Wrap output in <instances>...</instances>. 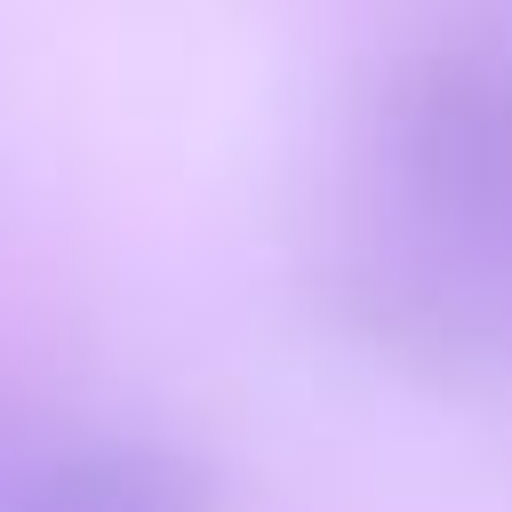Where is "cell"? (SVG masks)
Masks as SVG:
<instances>
[{
	"mask_svg": "<svg viewBox=\"0 0 512 512\" xmlns=\"http://www.w3.org/2000/svg\"><path fill=\"white\" fill-rule=\"evenodd\" d=\"M376 160L392 200L464 264H512V56L488 40H424L384 72Z\"/></svg>",
	"mask_w": 512,
	"mask_h": 512,
	"instance_id": "1",
	"label": "cell"
},
{
	"mask_svg": "<svg viewBox=\"0 0 512 512\" xmlns=\"http://www.w3.org/2000/svg\"><path fill=\"white\" fill-rule=\"evenodd\" d=\"M480 280L488 272L440 240L360 248V256L328 264L320 304H328V328L352 336L360 352H376L384 368L440 384V392H464L504 360V320H496V296Z\"/></svg>",
	"mask_w": 512,
	"mask_h": 512,
	"instance_id": "2",
	"label": "cell"
},
{
	"mask_svg": "<svg viewBox=\"0 0 512 512\" xmlns=\"http://www.w3.org/2000/svg\"><path fill=\"white\" fill-rule=\"evenodd\" d=\"M0 512H224V480L184 440L80 432L56 448H24Z\"/></svg>",
	"mask_w": 512,
	"mask_h": 512,
	"instance_id": "3",
	"label": "cell"
},
{
	"mask_svg": "<svg viewBox=\"0 0 512 512\" xmlns=\"http://www.w3.org/2000/svg\"><path fill=\"white\" fill-rule=\"evenodd\" d=\"M16 456H24V440L8 432V416H0V496H8V472H16Z\"/></svg>",
	"mask_w": 512,
	"mask_h": 512,
	"instance_id": "4",
	"label": "cell"
},
{
	"mask_svg": "<svg viewBox=\"0 0 512 512\" xmlns=\"http://www.w3.org/2000/svg\"><path fill=\"white\" fill-rule=\"evenodd\" d=\"M504 288H512V264H504Z\"/></svg>",
	"mask_w": 512,
	"mask_h": 512,
	"instance_id": "5",
	"label": "cell"
}]
</instances>
